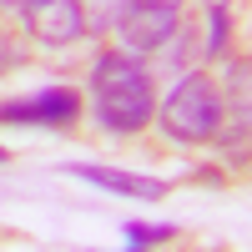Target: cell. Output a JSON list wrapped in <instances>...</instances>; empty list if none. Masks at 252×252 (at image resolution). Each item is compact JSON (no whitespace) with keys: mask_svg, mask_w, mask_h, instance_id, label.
I'll use <instances>...</instances> for the list:
<instances>
[{"mask_svg":"<svg viewBox=\"0 0 252 252\" xmlns=\"http://www.w3.org/2000/svg\"><path fill=\"white\" fill-rule=\"evenodd\" d=\"M91 106H96V121L106 126V131L136 136L141 126H152V116H157L152 76L126 51L96 56V66H91Z\"/></svg>","mask_w":252,"mask_h":252,"instance_id":"obj_1","label":"cell"},{"mask_svg":"<svg viewBox=\"0 0 252 252\" xmlns=\"http://www.w3.org/2000/svg\"><path fill=\"white\" fill-rule=\"evenodd\" d=\"M227 121V101H222V86L207 71H192L182 76L172 96L161 101V131L172 141H187V146H202L222 131Z\"/></svg>","mask_w":252,"mask_h":252,"instance_id":"obj_2","label":"cell"},{"mask_svg":"<svg viewBox=\"0 0 252 252\" xmlns=\"http://www.w3.org/2000/svg\"><path fill=\"white\" fill-rule=\"evenodd\" d=\"M182 5H187V0H131V5L121 10V20H116L126 56L161 51L166 40L177 35V26H182Z\"/></svg>","mask_w":252,"mask_h":252,"instance_id":"obj_3","label":"cell"},{"mask_svg":"<svg viewBox=\"0 0 252 252\" xmlns=\"http://www.w3.org/2000/svg\"><path fill=\"white\" fill-rule=\"evenodd\" d=\"M76 116H81V96L71 86H46L0 106V126H71Z\"/></svg>","mask_w":252,"mask_h":252,"instance_id":"obj_4","label":"cell"},{"mask_svg":"<svg viewBox=\"0 0 252 252\" xmlns=\"http://www.w3.org/2000/svg\"><path fill=\"white\" fill-rule=\"evenodd\" d=\"M20 15H26V31L40 40V46H71V40L86 35V10H81V0H31Z\"/></svg>","mask_w":252,"mask_h":252,"instance_id":"obj_5","label":"cell"},{"mask_svg":"<svg viewBox=\"0 0 252 252\" xmlns=\"http://www.w3.org/2000/svg\"><path fill=\"white\" fill-rule=\"evenodd\" d=\"M66 177L91 182V187H106V192H116V197H136V202H161V197H166V182H157V177H136V172H111V166L71 161Z\"/></svg>","mask_w":252,"mask_h":252,"instance_id":"obj_6","label":"cell"},{"mask_svg":"<svg viewBox=\"0 0 252 252\" xmlns=\"http://www.w3.org/2000/svg\"><path fill=\"white\" fill-rule=\"evenodd\" d=\"M126 5H131V0H81V10H86V31H111Z\"/></svg>","mask_w":252,"mask_h":252,"instance_id":"obj_7","label":"cell"},{"mask_svg":"<svg viewBox=\"0 0 252 252\" xmlns=\"http://www.w3.org/2000/svg\"><path fill=\"white\" fill-rule=\"evenodd\" d=\"M166 237H172V222H126V242H131L136 252L157 247V242H166Z\"/></svg>","mask_w":252,"mask_h":252,"instance_id":"obj_8","label":"cell"},{"mask_svg":"<svg viewBox=\"0 0 252 252\" xmlns=\"http://www.w3.org/2000/svg\"><path fill=\"white\" fill-rule=\"evenodd\" d=\"M222 46H227V10H222V0H212V5H207V40H202V51L217 56Z\"/></svg>","mask_w":252,"mask_h":252,"instance_id":"obj_9","label":"cell"},{"mask_svg":"<svg viewBox=\"0 0 252 252\" xmlns=\"http://www.w3.org/2000/svg\"><path fill=\"white\" fill-rule=\"evenodd\" d=\"M242 101H237V116H242V126H247V131H252V96L247 91H237Z\"/></svg>","mask_w":252,"mask_h":252,"instance_id":"obj_10","label":"cell"},{"mask_svg":"<svg viewBox=\"0 0 252 252\" xmlns=\"http://www.w3.org/2000/svg\"><path fill=\"white\" fill-rule=\"evenodd\" d=\"M0 161H5V152H0Z\"/></svg>","mask_w":252,"mask_h":252,"instance_id":"obj_11","label":"cell"},{"mask_svg":"<svg viewBox=\"0 0 252 252\" xmlns=\"http://www.w3.org/2000/svg\"><path fill=\"white\" fill-rule=\"evenodd\" d=\"M131 252H136V247H131Z\"/></svg>","mask_w":252,"mask_h":252,"instance_id":"obj_12","label":"cell"}]
</instances>
